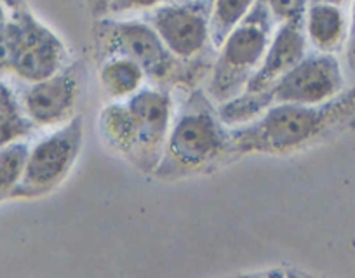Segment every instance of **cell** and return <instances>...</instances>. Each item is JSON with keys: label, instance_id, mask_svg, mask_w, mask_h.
Segmentation results:
<instances>
[{"label": "cell", "instance_id": "1", "mask_svg": "<svg viewBox=\"0 0 355 278\" xmlns=\"http://www.w3.org/2000/svg\"><path fill=\"white\" fill-rule=\"evenodd\" d=\"M355 110V93L322 104H272L230 129V154H289L315 141Z\"/></svg>", "mask_w": 355, "mask_h": 278}, {"label": "cell", "instance_id": "2", "mask_svg": "<svg viewBox=\"0 0 355 278\" xmlns=\"http://www.w3.org/2000/svg\"><path fill=\"white\" fill-rule=\"evenodd\" d=\"M230 154V129L204 98H192L189 106L171 124L162 158L153 174L183 178L213 167Z\"/></svg>", "mask_w": 355, "mask_h": 278}, {"label": "cell", "instance_id": "3", "mask_svg": "<svg viewBox=\"0 0 355 278\" xmlns=\"http://www.w3.org/2000/svg\"><path fill=\"white\" fill-rule=\"evenodd\" d=\"M274 25L266 2L258 0L241 25L221 42L209 80V94L213 100L221 104L244 93L270 44L275 32Z\"/></svg>", "mask_w": 355, "mask_h": 278}, {"label": "cell", "instance_id": "4", "mask_svg": "<svg viewBox=\"0 0 355 278\" xmlns=\"http://www.w3.org/2000/svg\"><path fill=\"white\" fill-rule=\"evenodd\" d=\"M84 120L71 117L28 150L25 172L11 196H42L63 183L82 148Z\"/></svg>", "mask_w": 355, "mask_h": 278}, {"label": "cell", "instance_id": "5", "mask_svg": "<svg viewBox=\"0 0 355 278\" xmlns=\"http://www.w3.org/2000/svg\"><path fill=\"white\" fill-rule=\"evenodd\" d=\"M124 103L131 127L128 160L139 171L155 172L173 124L171 94L159 87H141Z\"/></svg>", "mask_w": 355, "mask_h": 278}, {"label": "cell", "instance_id": "6", "mask_svg": "<svg viewBox=\"0 0 355 278\" xmlns=\"http://www.w3.org/2000/svg\"><path fill=\"white\" fill-rule=\"evenodd\" d=\"M96 40L105 57H129L143 68L148 79L166 80L174 72L178 57L164 46L150 23L103 19L96 28Z\"/></svg>", "mask_w": 355, "mask_h": 278}, {"label": "cell", "instance_id": "7", "mask_svg": "<svg viewBox=\"0 0 355 278\" xmlns=\"http://www.w3.org/2000/svg\"><path fill=\"white\" fill-rule=\"evenodd\" d=\"M15 49L11 70L28 84L47 79L67 66V47L30 12L15 19Z\"/></svg>", "mask_w": 355, "mask_h": 278}, {"label": "cell", "instance_id": "8", "mask_svg": "<svg viewBox=\"0 0 355 278\" xmlns=\"http://www.w3.org/2000/svg\"><path fill=\"white\" fill-rule=\"evenodd\" d=\"M148 23L174 57L192 59L211 42L209 9L199 0H183L153 9Z\"/></svg>", "mask_w": 355, "mask_h": 278}, {"label": "cell", "instance_id": "9", "mask_svg": "<svg viewBox=\"0 0 355 278\" xmlns=\"http://www.w3.org/2000/svg\"><path fill=\"white\" fill-rule=\"evenodd\" d=\"M78 72L75 64H67L47 79L28 84L23 93V111L33 125H61L75 117L78 100Z\"/></svg>", "mask_w": 355, "mask_h": 278}, {"label": "cell", "instance_id": "10", "mask_svg": "<svg viewBox=\"0 0 355 278\" xmlns=\"http://www.w3.org/2000/svg\"><path fill=\"white\" fill-rule=\"evenodd\" d=\"M306 37L303 30V19L286 21L275 28L270 44L252 73L244 93H261L277 82L286 72L298 64L306 56Z\"/></svg>", "mask_w": 355, "mask_h": 278}, {"label": "cell", "instance_id": "11", "mask_svg": "<svg viewBox=\"0 0 355 278\" xmlns=\"http://www.w3.org/2000/svg\"><path fill=\"white\" fill-rule=\"evenodd\" d=\"M345 18L338 6L309 4L303 16L305 37L320 53L331 54L341 46L345 37Z\"/></svg>", "mask_w": 355, "mask_h": 278}, {"label": "cell", "instance_id": "12", "mask_svg": "<svg viewBox=\"0 0 355 278\" xmlns=\"http://www.w3.org/2000/svg\"><path fill=\"white\" fill-rule=\"evenodd\" d=\"M100 84L103 93L115 101H124L138 93L148 77L138 63L124 56L105 57L100 66Z\"/></svg>", "mask_w": 355, "mask_h": 278}, {"label": "cell", "instance_id": "13", "mask_svg": "<svg viewBox=\"0 0 355 278\" xmlns=\"http://www.w3.org/2000/svg\"><path fill=\"white\" fill-rule=\"evenodd\" d=\"M256 2L258 0H214L209 9L211 44L220 47L232 30L251 12Z\"/></svg>", "mask_w": 355, "mask_h": 278}, {"label": "cell", "instance_id": "14", "mask_svg": "<svg viewBox=\"0 0 355 278\" xmlns=\"http://www.w3.org/2000/svg\"><path fill=\"white\" fill-rule=\"evenodd\" d=\"M28 143L16 141L0 148V200L11 196L25 172Z\"/></svg>", "mask_w": 355, "mask_h": 278}, {"label": "cell", "instance_id": "15", "mask_svg": "<svg viewBox=\"0 0 355 278\" xmlns=\"http://www.w3.org/2000/svg\"><path fill=\"white\" fill-rule=\"evenodd\" d=\"M32 129V120L19 108L0 111V148L16 141H25Z\"/></svg>", "mask_w": 355, "mask_h": 278}, {"label": "cell", "instance_id": "16", "mask_svg": "<svg viewBox=\"0 0 355 278\" xmlns=\"http://www.w3.org/2000/svg\"><path fill=\"white\" fill-rule=\"evenodd\" d=\"M265 2L277 25L303 19L306 8H309V0H265Z\"/></svg>", "mask_w": 355, "mask_h": 278}, {"label": "cell", "instance_id": "17", "mask_svg": "<svg viewBox=\"0 0 355 278\" xmlns=\"http://www.w3.org/2000/svg\"><path fill=\"white\" fill-rule=\"evenodd\" d=\"M162 0H108L107 12L110 15H125L135 11H148L155 9Z\"/></svg>", "mask_w": 355, "mask_h": 278}, {"label": "cell", "instance_id": "18", "mask_svg": "<svg viewBox=\"0 0 355 278\" xmlns=\"http://www.w3.org/2000/svg\"><path fill=\"white\" fill-rule=\"evenodd\" d=\"M12 108H19L18 103H16L15 96H12L11 89H9L6 84L0 82V111L12 110Z\"/></svg>", "mask_w": 355, "mask_h": 278}, {"label": "cell", "instance_id": "19", "mask_svg": "<svg viewBox=\"0 0 355 278\" xmlns=\"http://www.w3.org/2000/svg\"><path fill=\"white\" fill-rule=\"evenodd\" d=\"M348 0H309V4H329V6H338L340 8L341 4H345Z\"/></svg>", "mask_w": 355, "mask_h": 278}, {"label": "cell", "instance_id": "20", "mask_svg": "<svg viewBox=\"0 0 355 278\" xmlns=\"http://www.w3.org/2000/svg\"><path fill=\"white\" fill-rule=\"evenodd\" d=\"M107 4H108V0H103V8H105V11H107Z\"/></svg>", "mask_w": 355, "mask_h": 278}]
</instances>
